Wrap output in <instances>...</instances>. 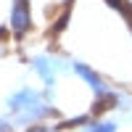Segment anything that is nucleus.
<instances>
[{
    "instance_id": "nucleus-1",
    "label": "nucleus",
    "mask_w": 132,
    "mask_h": 132,
    "mask_svg": "<svg viewBox=\"0 0 132 132\" xmlns=\"http://www.w3.org/2000/svg\"><path fill=\"white\" fill-rule=\"evenodd\" d=\"M11 27H13V32H27L29 29V8L24 0H16L13 5V13H11Z\"/></svg>"
}]
</instances>
